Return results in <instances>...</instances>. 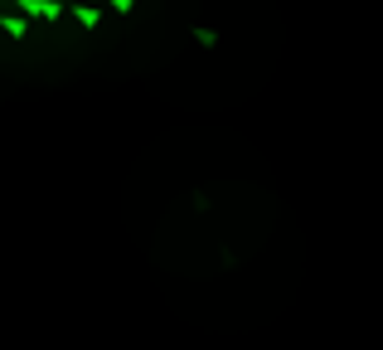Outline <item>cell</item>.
<instances>
[{
	"mask_svg": "<svg viewBox=\"0 0 383 350\" xmlns=\"http://www.w3.org/2000/svg\"><path fill=\"white\" fill-rule=\"evenodd\" d=\"M0 29H5L10 39H24V34H29V20H24V15H0Z\"/></svg>",
	"mask_w": 383,
	"mask_h": 350,
	"instance_id": "cell-2",
	"label": "cell"
},
{
	"mask_svg": "<svg viewBox=\"0 0 383 350\" xmlns=\"http://www.w3.org/2000/svg\"><path fill=\"white\" fill-rule=\"evenodd\" d=\"M15 5H20V10H24V15H29V5H34V0H15Z\"/></svg>",
	"mask_w": 383,
	"mask_h": 350,
	"instance_id": "cell-5",
	"label": "cell"
},
{
	"mask_svg": "<svg viewBox=\"0 0 383 350\" xmlns=\"http://www.w3.org/2000/svg\"><path fill=\"white\" fill-rule=\"evenodd\" d=\"M24 20H44V24H59V20H63V0H34Z\"/></svg>",
	"mask_w": 383,
	"mask_h": 350,
	"instance_id": "cell-1",
	"label": "cell"
},
{
	"mask_svg": "<svg viewBox=\"0 0 383 350\" xmlns=\"http://www.w3.org/2000/svg\"><path fill=\"white\" fill-rule=\"evenodd\" d=\"M73 20H78L83 29H97V24H102V10H97V5H73Z\"/></svg>",
	"mask_w": 383,
	"mask_h": 350,
	"instance_id": "cell-3",
	"label": "cell"
},
{
	"mask_svg": "<svg viewBox=\"0 0 383 350\" xmlns=\"http://www.w3.org/2000/svg\"><path fill=\"white\" fill-rule=\"evenodd\" d=\"M107 5H112V15H131L136 10V0H107Z\"/></svg>",
	"mask_w": 383,
	"mask_h": 350,
	"instance_id": "cell-4",
	"label": "cell"
}]
</instances>
